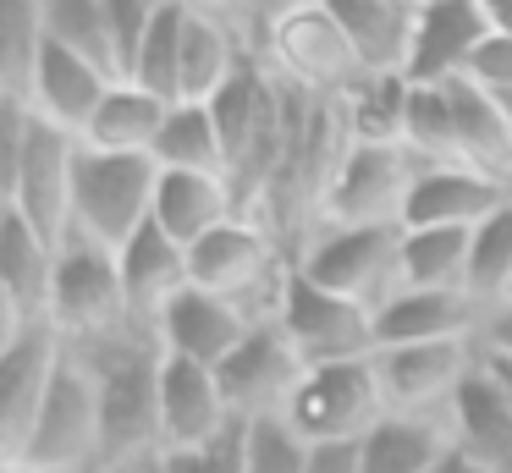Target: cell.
<instances>
[{
  "label": "cell",
  "instance_id": "1",
  "mask_svg": "<svg viewBox=\"0 0 512 473\" xmlns=\"http://www.w3.org/2000/svg\"><path fill=\"white\" fill-rule=\"evenodd\" d=\"M78 149V132L50 127L17 99H0V209H17L56 248L72 242Z\"/></svg>",
  "mask_w": 512,
  "mask_h": 473
},
{
  "label": "cell",
  "instance_id": "2",
  "mask_svg": "<svg viewBox=\"0 0 512 473\" xmlns=\"http://www.w3.org/2000/svg\"><path fill=\"white\" fill-rule=\"evenodd\" d=\"M100 391V440L105 473H127L160 462V341L149 330H127L100 347H72Z\"/></svg>",
  "mask_w": 512,
  "mask_h": 473
},
{
  "label": "cell",
  "instance_id": "3",
  "mask_svg": "<svg viewBox=\"0 0 512 473\" xmlns=\"http://www.w3.org/2000/svg\"><path fill=\"white\" fill-rule=\"evenodd\" d=\"M188 270L199 292L226 297L254 325H265V319L281 314V292L292 281V253L259 215H237L221 231H210L204 242H193Z\"/></svg>",
  "mask_w": 512,
  "mask_h": 473
},
{
  "label": "cell",
  "instance_id": "4",
  "mask_svg": "<svg viewBox=\"0 0 512 473\" xmlns=\"http://www.w3.org/2000/svg\"><path fill=\"white\" fill-rule=\"evenodd\" d=\"M265 66L281 77L287 88L309 99H347L364 83V66H358L353 39L342 33L336 11L325 0H298V6H270L265 17Z\"/></svg>",
  "mask_w": 512,
  "mask_h": 473
},
{
  "label": "cell",
  "instance_id": "5",
  "mask_svg": "<svg viewBox=\"0 0 512 473\" xmlns=\"http://www.w3.org/2000/svg\"><path fill=\"white\" fill-rule=\"evenodd\" d=\"M155 160H133V154H100L78 149V187H72V237L94 242V248L122 253L138 231L155 220Z\"/></svg>",
  "mask_w": 512,
  "mask_h": 473
},
{
  "label": "cell",
  "instance_id": "6",
  "mask_svg": "<svg viewBox=\"0 0 512 473\" xmlns=\"http://www.w3.org/2000/svg\"><path fill=\"white\" fill-rule=\"evenodd\" d=\"M292 264L325 292L380 308L402 292V226H320L292 248Z\"/></svg>",
  "mask_w": 512,
  "mask_h": 473
},
{
  "label": "cell",
  "instance_id": "7",
  "mask_svg": "<svg viewBox=\"0 0 512 473\" xmlns=\"http://www.w3.org/2000/svg\"><path fill=\"white\" fill-rule=\"evenodd\" d=\"M413 176H419V160L402 143H342L331 176H325L314 231L320 226H402Z\"/></svg>",
  "mask_w": 512,
  "mask_h": 473
},
{
  "label": "cell",
  "instance_id": "8",
  "mask_svg": "<svg viewBox=\"0 0 512 473\" xmlns=\"http://www.w3.org/2000/svg\"><path fill=\"white\" fill-rule=\"evenodd\" d=\"M50 325L67 347H100V341L127 336L133 308H127V286H122V264L111 248L72 237L61 248L56 264V292H50Z\"/></svg>",
  "mask_w": 512,
  "mask_h": 473
},
{
  "label": "cell",
  "instance_id": "9",
  "mask_svg": "<svg viewBox=\"0 0 512 473\" xmlns=\"http://www.w3.org/2000/svg\"><path fill=\"white\" fill-rule=\"evenodd\" d=\"M12 462L39 468V473H105L100 391H94V374L78 352H67V369H61L34 435H28L23 457H12Z\"/></svg>",
  "mask_w": 512,
  "mask_h": 473
},
{
  "label": "cell",
  "instance_id": "10",
  "mask_svg": "<svg viewBox=\"0 0 512 473\" xmlns=\"http://www.w3.org/2000/svg\"><path fill=\"white\" fill-rule=\"evenodd\" d=\"M380 418H386V396H380V380H375V358L314 363L287 407V424L309 446H320V440H364Z\"/></svg>",
  "mask_w": 512,
  "mask_h": 473
},
{
  "label": "cell",
  "instance_id": "11",
  "mask_svg": "<svg viewBox=\"0 0 512 473\" xmlns=\"http://www.w3.org/2000/svg\"><path fill=\"white\" fill-rule=\"evenodd\" d=\"M276 325L287 330V341L298 347V358L309 363V369L314 363H353V358H375L380 352L375 308L314 286L309 275H298V264H292V281H287V292H281Z\"/></svg>",
  "mask_w": 512,
  "mask_h": 473
},
{
  "label": "cell",
  "instance_id": "12",
  "mask_svg": "<svg viewBox=\"0 0 512 473\" xmlns=\"http://www.w3.org/2000/svg\"><path fill=\"white\" fill-rule=\"evenodd\" d=\"M479 363V341H424V347H380L375 380L386 413L402 418H446L452 396Z\"/></svg>",
  "mask_w": 512,
  "mask_h": 473
},
{
  "label": "cell",
  "instance_id": "13",
  "mask_svg": "<svg viewBox=\"0 0 512 473\" xmlns=\"http://www.w3.org/2000/svg\"><path fill=\"white\" fill-rule=\"evenodd\" d=\"M67 352L72 347L56 336V325H34L23 336L0 341V462L23 457L61 369H67Z\"/></svg>",
  "mask_w": 512,
  "mask_h": 473
},
{
  "label": "cell",
  "instance_id": "14",
  "mask_svg": "<svg viewBox=\"0 0 512 473\" xmlns=\"http://www.w3.org/2000/svg\"><path fill=\"white\" fill-rule=\"evenodd\" d=\"M215 374H221L232 418L237 424H254V418H287L292 391H298V380L309 374V363L298 358L287 330H281L276 319H265V325L248 330V341Z\"/></svg>",
  "mask_w": 512,
  "mask_h": 473
},
{
  "label": "cell",
  "instance_id": "15",
  "mask_svg": "<svg viewBox=\"0 0 512 473\" xmlns=\"http://www.w3.org/2000/svg\"><path fill=\"white\" fill-rule=\"evenodd\" d=\"M61 248L39 237L17 209H0V341L50 325V292H56Z\"/></svg>",
  "mask_w": 512,
  "mask_h": 473
},
{
  "label": "cell",
  "instance_id": "16",
  "mask_svg": "<svg viewBox=\"0 0 512 473\" xmlns=\"http://www.w3.org/2000/svg\"><path fill=\"white\" fill-rule=\"evenodd\" d=\"M232 407H226L221 374L188 358H166L160 352V457L177 451H199L232 429Z\"/></svg>",
  "mask_w": 512,
  "mask_h": 473
},
{
  "label": "cell",
  "instance_id": "17",
  "mask_svg": "<svg viewBox=\"0 0 512 473\" xmlns=\"http://www.w3.org/2000/svg\"><path fill=\"white\" fill-rule=\"evenodd\" d=\"M111 83H116L111 66H100L94 55L72 50V44H61V39H45L39 66H34V77H28V94L17 99V105H28L39 121H50V127H67L83 138V127L94 121V110L111 94Z\"/></svg>",
  "mask_w": 512,
  "mask_h": 473
},
{
  "label": "cell",
  "instance_id": "18",
  "mask_svg": "<svg viewBox=\"0 0 512 473\" xmlns=\"http://www.w3.org/2000/svg\"><path fill=\"white\" fill-rule=\"evenodd\" d=\"M485 39H490V22H485V11H479V0H435V6H419L408 72L402 77H408L413 88L463 83Z\"/></svg>",
  "mask_w": 512,
  "mask_h": 473
},
{
  "label": "cell",
  "instance_id": "19",
  "mask_svg": "<svg viewBox=\"0 0 512 473\" xmlns=\"http://www.w3.org/2000/svg\"><path fill=\"white\" fill-rule=\"evenodd\" d=\"M507 204H512V187L496 182V176H485V171H474V165H419L408 209H402V226L474 231L479 220H490Z\"/></svg>",
  "mask_w": 512,
  "mask_h": 473
},
{
  "label": "cell",
  "instance_id": "20",
  "mask_svg": "<svg viewBox=\"0 0 512 473\" xmlns=\"http://www.w3.org/2000/svg\"><path fill=\"white\" fill-rule=\"evenodd\" d=\"M248 330H254V319H248L237 303L188 286V292L160 314L155 341H160L166 358H188V363H204V369H221V363L248 341Z\"/></svg>",
  "mask_w": 512,
  "mask_h": 473
},
{
  "label": "cell",
  "instance_id": "21",
  "mask_svg": "<svg viewBox=\"0 0 512 473\" xmlns=\"http://www.w3.org/2000/svg\"><path fill=\"white\" fill-rule=\"evenodd\" d=\"M485 308L468 292H391L375 308L380 347H424V341H479Z\"/></svg>",
  "mask_w": 512,
  "mask_h": 473
},
{
  "label": "cell",
  "instance_id": "22",
  "mask_svg": "<svg viewBox=\"0 0 512 473\" xmlns=\"http://www.w3.org/2000/svg\"><path fill=\"white\" fill-rule=\"evenodd\" d=\"M116 264H122V286H127V308H133V325L155 336L160 314H166V308L193 286L188 248H182V242H171L166 231H160L155 220H149V226L138 231V237L127 242L122 253H116Z\"/></svg>",
  "mask_w": 512,
  "mask_h": 473
},
{
  "label": "cell",
  "instance_id": "23",
  "mask_svg": "<svg viewBox=\"0 0 512 473\" xmlns=\"http://www.w3.org/2000/svg\"><path fill=\"white\" fill-rule=\"evenodd\" d=\"M446 429H452V446L463 451V457H474L479 468L496 473L501 462H512V396L501 391V380L485 369V352H479L474 374L463 380V391L452 396Z\"/></svg>",
  "mask_w": 512,
  "mask_h": 473
},
{
  "label": "cell",
  "instance_id": "24",
  "mask_svg": "<svg viewBox=\"0 0 512 473\" xmlns=\"http://www.w3.org/2000/svg\"><path fill=\"white\" fill-rule=\"evenodd\" d=\"M248 215L237 204V187L226 176H199V171H160L155 182V226L166 231L171 242L193 248L210 231H221L226 220Z\"/></svg>",
  "mask_w": 512,
  "mask_h": 473
},
{
  "label": "cell",
  "instance_id": "25",
  "mask_svg": "<svg viewBox=\"0 0 512 473\" xmlns=\"http://www.w3.org/2000/svg\"><path fill=\"white\" fill-rule=\"evenodd\" d=\"M342 22V33L353 39L358 66L369 77H402L413 50V22L419 6L413 0H325Z\"/></svg>",
  "mask_w": 512,
  "mask_h": 473
},
{
  "label": "cell",
  "instance_id": "26",
  "mask_svg": "<svg viewBox=\"0 0 512 473\" xmlns=\"http://www.w3.org/2000/svg\"><path fill=\"white\" fill-rule=\"evenodd\" d=\"M166 116H171V99H160L155 88L133 83V77H116L111 94H105L100 110H94V121L83 127V149L149 160V154H155V143H160Z\"/></svg>",
  "mask_w": 512,
  "mask_h": 473
},
{
  "label": "cell",
  "instance_id": "27",
  "mask_svg": "<svg viewBox=\"0 0 512 473\" xmlns=\"http://www.w3.org/2000/svg\"><path fill=\"white\" fill-rule=\"evenodd\" d=\"M452 451L446 418H402L386 413L364 435V473H430Z\"/></svg>",
  "mask_w": 512,
  "mask_h": 473
},
{
  "label": "cell",
  "instance_id": "28",
  "mask_svg": "<svg viewBox=\"0 0 512 473\" xmlns=\"http://www.w3.org/2000/svg\"><path fill=\"white\" fill-rule=\"evenodd\" d=\"M402 286H413V292H468V231L402 226Z\"/></svg>",
  "mask_w": 512,
  "mask_h": 473
},
{
  "label": "cell",
  "instance_id": "29",
  "mask_svg": "<svg viewBox=\"0 0 512 473\" xmlns=\"http://www.w3.org/2000/svg\"><path fill=\"white\" fill-rule=\"evenodd\" d=\"M149 160L160 171H199V176H226V149H221V132H215V116L210 105H171L166 127H160V143ZM232 182V176H226Z\"/></svg>",
  "mask_w": 512,
  "mask_h": 473
},
{
  "label": "cell",
  "instance_id": "30",
  "mask_svg": "<svg viewBox=\"0 0 512 473\" xmlns=\"http://www.w3.org/2000/svg\"><path fill=\"white\" fill-rule=\"evenodd\" d=\"M413 83L408 77H364L347 99H336L347 143H402Z\"/></svg>",
  "mask_w": 512,
  "mask_h": 473
},
{
  "label": "cell",
  "instance_id": "31",
  "mask_svg": "<svg viewBox=\"0 0 512 473\" xmlns=\"http://www.w3.org/2000/svg\"><path fill=\"white\" fill-rule=\"evenodd\" d=\"M512 292V204L468 231V297L479 308H501Z\"/></svg>",
  "mask_w": 512,
  "mask_h": 473
},
{
  "label": "cell",
  "instance_id": "32",
  "mask_svg": "<svg viewBox=\"0 0 512 473\" xmlns=\"http://www.w3.org/2000/svg\"><path fill=\"white\" fill-rule=\"evenodd\" d=\"M45 39V0H0V88H6V99L28 94Z\"/></svg>",
  "mask_w": 512,
  "mask_h": 473
},
{
  "label": "cell",
  "instance_id": "33",
  "mask_svg": "<svg viewBox=\"0 0 512 473\" xmlns=\"http://www.w3.org/2000/svg\"><path fill=\"white\" fill-rule=\"evenodd\" d=\"M402 149L419 165H463L457 160V127L446 88H413L408 121H402Z\"/></svg>",
  "mask_w": 512,
  "mask_h": 473
},
{
  "label": "cell",
  "instance_id": "34",
  "mask_svg": "<svg viewBox=\"0 0 512 473\" xmlns=\"http://www.w3.org/2000/svg\"><path fill=\"white\" fill-rule=\"evenodd\" d=\"M182 28H188V0H171L160 11V22L149 28L144 50H138V66H133V83L155 88L171 105H182Z\"/></svg>",
  "mask_w": 512,
  "mask_h": 473
},
{
  "label": "cell",
  "instance_id": "35",
  "mask_svg": "<svg viewBox=\"0 0 512 473\" xmlns=\"http://www.w3.org/2000/svg\"><path fill=\"white\" fill-rule=\"evenodd\" d=\"M243 473H309V440L287 418L243 424Z\"/></svg>",
  "mask_w": 512,
  "mask_h": 473
},
{
  "label": "cell",
  "instance_id": "36",
  "mask_svg": "<svg viewBox=\"0 0 512 473\" xmlns=\"http://www.w3.org/2000/svg\"><path fill=\"white\" fill-rule=\"evenodd\" d=\"M45 28L50 39L72 44V50L94 55L100 66H111V22H105V0H45Z\"/></svg>",
  "mask_w": 512,
  "mask_h": 473
},
{
  "label": "cell",
  "instance_id": "37",
  "mask_svg": "<svg viewBox=\"0 0 512 473\" xmlns=\"http://www.w3.org/2000/svg\"><path fill=\"white\" fill-rule=\"evenodd\" d=\"M171 0H105V22H111V61H116V77H133L138 66V50H144L149 28L160 22Z\"/></svg>",
  "mask_w": 512,
  "mask_h": 473
},
{
  "label": "cell",
  "instance_id": "38",
  "mask_svg": "<svg viewBox=\"0 0 512 473\" xmlns=\"http://www.w3.org/2000/svg\"><path fill=\"white\" fill-rule=\"evenodd\" d=\"M166 473H243V424H232L215 446L199 451H177V457H160Z\"/></svg>",
  "mask_w": 512,
  "mask_h": 473
},
{
  "label": "cell",
  "instance_id": "39",
  "mask_svg": "<svg viewBox=\"0 0 512 473\" xmlns=\"http://www.w3.org/2000/svg\"><path fill=\"white\" fill-rule=\"evenodd\" d=\"M463 83L485 88L490 99H512V39L507 33H490V39L479 44V55H474Z\"/></svg>",
  "mask_w": 512,
  "mask_h": 473
},
{
  "label": "cell",
  "instance_id": "40",
  "mask_svg": "<svg viewBox=\"0 0 512 473\" xmlns=\"http://www.w3.org/2000/svg\"><path fill=\"white\" fill-rule=\"evenodd\" d=\"M309 473H364V440H320V446H309Z\"/></svg>",
  "mask_w": 512,
  "mask_h": 473
},
{
  "label": "cell",
  "instance_id": "41",
  "mask_svg": "<svg viewBox=\"0 0 512 473\" xmlns=\"http://www.w3.org/2000/svg\"><path fill=\"white\" fill-rule=\"evenodd\" d=\"M479 347L496 352V358H512V303L490 308L485 325H479Z\"/></svg>",
  "mask_w": 512,
  "mask_h": 473
},
{
  "label": "cell",
  "instance_id": "42",
  "mask_svg": "<svg viewBox=\"0 0 512 473\" xmlns=\"http://www.w3.org/2000/svg\"><path fill=\"white\" fill-rule=\"evenodd\" d=\"M479 11H485L490 33H507L512 39V0H479Z\"/></svg>",
  "mask_w": 512,
  "mask_h": 473
},
{
  "label": "cell",
  "instance_id": "43",
  "mask_svg": "<svg viewBox=\"0 0 512 473\" xmlns=\"http://www.w3.org/2000/svg\"><path fill=\"white\" fill-rule=\"evenodd\" d=\"M430 473H490V468H479V462H474V457H463V451H457V446H452V451H446V457H441V462H435V468H430Z\"/></svg>",
  "mask_w": 512,
  "mask_h": 473
},
{
  "label": "cell",
  "instance_id": "44",
  "mask_svg": "<svg viewBox=\"0 0 512 473\" xmlns=\"http://www.w3.org/2000/svg\"><path fill=\"white\" fill-rule=\"evenodd\" d=\"M479 352H485V347H479ZM485 369L496 374V380H501V391L512 396V358H496V352H485Z\"/></svg>",
  "mask_w": 512,
  "mask_h": 473
},
{
  "label": "cell",
  "instance_id": "45",
  "mask_svg": "<svg viewBox=\"0 0 512 473\" xmlns=\"http://www.w3.org/2000/svg\"><path fill=\"white\" fill-rule=\"evenodd\" d=\"M193 6H204V11H221V17H232V0H193ZM237 22V17H232Z\"/></svg>",
  "mask_w": 512,
  "mask_h": 473
},
{
  "label": "cell",
  "instance_id": "46",
  "mask_svg": "<svg viewBox=\"0 0 512 473\" xmlns=\"http://www.w3.org/2000/svg\"><path fill=\"white\" fill-rule=\"evenodd\" d=\"M0 473H39V468H23V462H0Z\"/></svg>",
  "mask_w": 512,
  "mask_h": 473
},
{
  "label": "cell",
  "instance_id": "47",
  "mask_svg": "<svg viewBox=\"0 0 512 473\" xmlns=\"http://www.w3.org/2000/svg\"><path fill=\"white\" fill-rule=\"evenodd\" d=\"M127 473H166V462H144V468H127Z\"/></svg>",
  "mask_w": 512,
  "mask_h": 473
},
{
  "label": "cell",
  "instance_id": "48",
  "mask_svg": "<svg viewBox=\"0 0 512 473\" xmlns=\"http://www.w3.org/2000/svg\"><path fill=\"white\" fill-rule=\"evenodd\" d=\"M501 110H507V121H512V99H501Z\"/></svg>",
  "mask_w": 512,
  "mask_h": 473
},
{
  "label": "cell",
  "instance_id": "49",
  "mask_svg": "<svg viewBox=\"0 0 512 473\" xmlns=\"http://www.w3.org/2000/svg\"><path fill=\"white\" fill-rule=\"evenodd\" d=\"M496 473H512V462H501V468H496Z\"/></svg>",
  "mask_w": 512,
  "mask_h": 473
},
{
  "label": "cell",
  "instance_id": "50",
  "mask_svg": "<svg viewBox=\"0 0 512 473\" xmlns=\"http://www.w3.org/2000/svg\"><path fill=\"white\" fill-rule=\"evenodd\" d=\"M276 6H298V0H276Z\"/></svg>",
  "mask_w": 512,
  "mask_h": 473
},
{
  "label": "cell",
  "instance_id": "51",
  "mask_svg": "<svg viewBox=\"0 0 512 473\" xmlns=\"http://www.w3.org/2000/svg\"><path fill=\"white\" fill-rule=\"evenodd\" d=\"M413 6H435V0H413Z\"/></svg>",
  "mask_w": 512,
  "mask_h": 473
},
{
  "label": "cell",
  "instance_id": "52",
  "mask_svg": "<svg viewBox=\"0 0 512 473\" xmlns=\"http://www.w3.org/2000/svg\"><path fill=\"white\" fill-rule=\"evenodd\" d=\"M507 303H512V292H507Z\"/></svg>",
  "mask_w": 512,
  "mask_h": 473
}]
</instances>
